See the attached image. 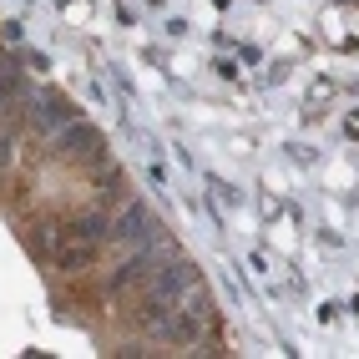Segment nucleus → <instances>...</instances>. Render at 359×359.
Returning <instances> with one entry per match:
<instances>
[{
    "label": "nucleus",
    "mask_w": 359,
    "mask_h": 359,
    "mask_svg": "<svg viewBox=\"0 0 359 359\" xmlns=\"http://www.w3.org/2000/svg\"><path fill=\"white\" fill-rule=\"evenodd\" d=\"M208 324H212V304H208V294H203V283H193L182 299H177V309L162 319V339H177V344H198L203 334H208Z\"/></svg>",
    "instance_id": "f257e3e1"
},
{
    "label": "nucleus",
    "mask_w": 359,
    "mask_h": 359,
    "mask_svg": "<svg viewBox=\"0 0 359 359\" xmlns=\"http://www.w3.org/2000/svg\"><path fill=\"white\" fill-rule=\"evenodd\" d=\"M111 248H122V253H137V248H157L162 243V223H157V212H147V208H127L122 218L111 223V238H107Z\"/></svg>",
    "instance_id": "f03ea898"
},
{
    "label": "nucleus",
    "mask_w": 359,
    "mask_h": 359,
    "mask_svg": "<svg viewBox=\"0 0 359 359\" xmlns=\"http://www.w3.org/2000/svg\"><path fill=\"white\" fill-rule=\"evenodd\" d=\"M66 122H76V111H71V102H56V97H46V102H36L31 107V127L46 137V142H51Z\"/></svg>",
    "instance_id": "7ed1b4c3"
}]
</instances>
